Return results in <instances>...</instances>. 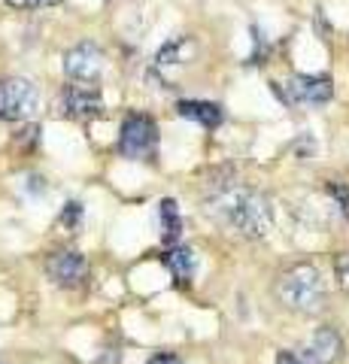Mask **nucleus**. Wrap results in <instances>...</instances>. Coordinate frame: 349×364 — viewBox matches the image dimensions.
Wrapping results in <instances>:
<instances>
[{"instance_id": "f257e3e1", "label": "nucleus", "mask_w": 349, "mask_h": 364, "mask_svg": "<svg viewBox=\"0 0 349 364\" xmlns=\"http://www.w3.org/2000/svg\"><path fill=\"white\" fill-rule=\"evenodd\" d=\"M207 213L216 219L222 228L237 231L246 237H262L270 231L274 213L264 195H258L252 188H240V186H228L213 191L207 200Z\"/></svg>"}, {"instance_id": "f03ea898", "label": "nucleus", "mask_w": 349, "mask_h": 364, "mask_svg": "<svg viewBox=\"0 0 349 364\" xmlns=\"http://www.w3.org/2000/svg\"><path fill=\"white\" fill-rule=\"evenodd\" d=\"M276 298L295 313H319L325 304V279L313 264H291L276 277Z\"/></svg>"}, {"instance_id": "7ed1b4c3", "label": "nucleus", "mask_w": 349, "mask_h": 364, "mask_svg": "<svg viewBox=\"0 0 349 364\" xmlns=\"http://www.w3.org/2000/svg\"><path fill=\"white\" fill-rule=\"evenodd\" d=\"M37 104H40V95L31 79H21V76L0 79V119L4 122L31 119Z\"/></svg>"}, {"instance_id": "20e7f679", "label": "nucleus", "mask_w": 349, "mask_h": 364, "mask_svg": "<svg viewBox=\"0 0 349 364\" xmlns=\"http://www.w3.org/2000/svg\"><path fill=\"white\" fill-rule=\"evenodd\" d=\"M274 91H276V97L283 100V104L289 107H298V104H313V107H319V104H328L331 95H334V85H331V79L328 76H291L286 85H279L274 82Z\"/></svg>"}, {"instance_id": "39448f33", "label": "nucleus", "mask_w": 349, "mask_h": 364, "mask_svg": "<svg viewBox=\"0 0 349 364\" xmlns=\"http://www.w3.org/2000/svg\"><path fill=\"white\" fill-rule=\"evenodd\" d=\"M155 143H159V128L149 116H140V112H131V116L122 122V134H119V152L125 158H146Z\"/></svg>"}, {"instance_id": "423d86ee", "label": "nucleus", "mask_w": 349, "mask_h": 364, "mask_svg": "<svg viewBox=\"0 0 349 364\" xmlns=\"http://www.w3.org/2000/svg\"><path fill=\"white\" fill-rule=\"evenodd\" d=\"M64 73L73 79V82L92 85L104 73V52L97 49L95 43H80L73 46L70 52L64 55Z\"/></svg>"}, {"instance_id": "0eeeda50", "label": "nucleus", "mask_w": 349, "mask_h": 364, "mask_svg": "<svg viewBox=\"0 0 349 364\" xmlns=\"http://www.w3.org/2000/svg\"><path fill=\"white\" fill-rule=\"evenodd\" d=\"M46 273L55 286L76 289V286H82L88 277V261L82 252H76V249H61V252H55L46 261Z\"/></svg>"}, {"instance_id": "6e6552de", "label": "nucleus", "mask_w": 349, "mask_h": 364, "mask_svg": "<svg viewBox=\"0 0 349 364\" xmlns=\"http://www.w3.org/2000/svg\"><path fill=\"white\" fill-rule=\"evenodd\" d=\"M61 109H64V116H70V119H92V116H100L104 97H100L97 88L67 85L61 91Z\"/></svg>"}, {"instance_id": "1a4fd4ad", "label": "nucleus", "mask_w": 349, "mask_h": 364, "mask_svg": "<svg viewBox=\"0 0 349 364\" xmlns=\"http://www.w3.org/2000/svg\"><path fill=\"white\" fill-rule=\"evenodd\" d=\"M340 352H343L340 334H337L334 328H319V331L313 334L310 346H307V358L313 364H334L337 358H340Z\"/></svg>"}, {"instance_id": "9d476101", "label": "nucleus", "mask_w": 349, "mask_h": 364, "mask_svg": "<svg viewBox=\"0 0 349 364\" xmlns=\"http://www.w3.org/2000/svg\"><path fill=\"white\" fill-rule=\"evenodd\" d=\"M176 112L188 122L204 124V128H219L225 122V109L219 104H210V100H179Z\"/></svg>"}, {"instance_id": "9b49d317", "label": "nucleus", "mask_w": 349, "mask_h": 364, "mask_svg": "<svg viewBox=\"0 0 349 364\" xmlns=\"http://www.w3.org/2000/svg\"><path fill=\"white\" fill-rule=\"evenodd\" d=\"M164 258V264H167V270L173 273V277L179 279V282H188L191 277H195V267H198V258H195V252H191L188 246H179V243H173L167 252L161 255Z\"/></svg>"}, {"instance_id": "f8f14e48", "label": "nucleus", "mask_w": 349, "mask_h": 364, "mask_svg": "<svg viewBox=\"0 0 349 364\" xmlns=\"http://www.w3.org/2000/svg\"><path fill=\"white\" fill-rule=\"evenodd\" d=\"M159 222H161V240L167 246H173L183 237V215H179V207L173 198H164L159 203Z\"/></svg>"}, {"instance_id": "ddd939ff", "label": "nucleus", "mask_w": 349, "mask_h": 364, "mask_svg": "<svg viewBox=\"0 0 349 364\" xmlns=\"http://www.w3.org/2000/svg\"><path fill=\"white\" fill-rule=\"evenodd\" d=\"M325 191H328V195L340 203V210H343V215L349 219V186L346 182H328V186H325Z\"/></svg>"}, {"instance_id": "4468645a", "label": "nucleus", "mask_w": 349, "mask_h": 364, "mask_svg": "<svg viewBox=\"0 0 349 364\" xmlns=\"http://www.w3.org/2000/svg\"><path fill=\"white\" fill-rule=\"evenodd\" d=\"M80 222H82V203L70 200V203H67V207L61 210V225H67V228H80Z\"/></svg>"}, {"instance_id": "2eb2a0df", "label": "nucleus", "mask_w": 349, "mask_h": 364, "mask_svg": "<svg viewBox=\"0 0 349 364\" xmlns=\"http://www.w3.org/2000/svg\"><path fill=\"white\" fill-rule=\"evenodd\" d=\"M334 273H337V282H340V289L349 291V255H340L334 261Z\"/></svg>"}, {"instance_id": "dca6fc26", "label": "nucleus", "mask_w": 349, "mask_h": 364, "mask_svg": "<svg viewBox=\"0 0 349 364\" xmlns=\"http://www.w3.org/2000/svg\"><path fill=\"white\" fill-rule=\"evenodd\" d=\"M13 9H43V6H58L61 0H6Z\"/></svg>"}, {"instance_id": "f3484780", "label": "nucleus", "mask_w": 349, "mask_h": 364, "mask_svg": "<svg viewBox=\"0 0 349 364\" xmlns=\"http://www.w3.org/2000/svg\"><path fill=\"white\" fill-rule=\"evenodd\" d=\"M276 364H313V361L307 355H301V352H279Z\"/></svg>"}, {"instance_id": "a211bd4d", "label": "nucleus", "mask_w": 349, "mask_h": 364, "mask_svg": "<svg viewBox=\"0 0 349 364\" xmlns=\"http://www.w3.org/2000/svg\"><path fill=\"white\" fill-rule=\"evenodd\" d=\"M146 364H183L176 355H171V352H161V355H155V358H149Z\"/></svg>"}]
</instances>
